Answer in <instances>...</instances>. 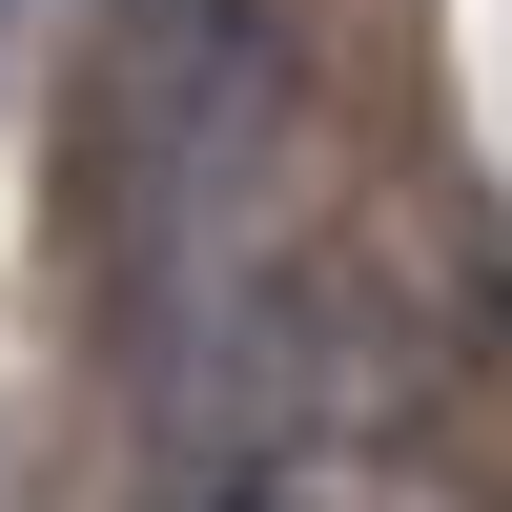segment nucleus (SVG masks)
Here are the masks:
<instances>
[{"label": "nucleus", "mask_w": 512, "mask_h": 512, "mask_svg": "<svg viewBox=\"0 0 512 512\" xmlns=\"http://www.w3.org/2000/svg\"><path fill=\"white\" fill-rule=\"evenodd\" d=\"M123 82L164 103V144H226L267 103V0H123Z\"/></svg>", "instance_id": "nucleus-1"}]
</instances>
